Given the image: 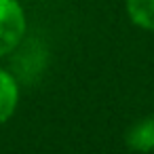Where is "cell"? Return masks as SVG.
<instances>
[{
	"label": "cell",
	"instance_id": "obj_2",
	"mask_svg": "<svg viewBox=\"0 0 154 154\" xmlns=\"http://www.w3.org/2000/svg\"><path fill=\"white\" fill-rule=\"evenodd\" d=\"M11 74L15 76V80H23V82H32V78H36L42 68H45V49L38 42H19L17 49L11 53Z\"/></svg>",
	"mask_w": 154,
	"mask_h": 154
},
{
	"label": "cell",
	"instance_id": "obj_4",
	"mask_svg": "<svg viewBox=\"0 0 154 154\" xmlns=\"http://www.w3.org/2000/svg\"><path fill=\"white\" fill-rule=\"evenodd\" d=\"M127 146L137 152L154 150V118H143L135 122L127 133Z\"/></svg>",
	"mask_w": 154,
	"mask_h": 154
},
{
	"label": "cell",
	"instance_id": "obj_3",
	"mask_svg": "<svg viewBox=\"0 0 154 154\" xmlns=\"http://www.w3.org/2000/svg\"><path fill=\"white\" fill-rule=\"evenodd\" d=\"M19 103V85L15 76L7 70H0V125L7 122Z\"/></svg>",
	"mask_w": 154,
	"mask_h": 154
},
{
	"label": "cell",
	"instance_id": "obj_1",
	"mask_svg": "<svg viewBox=\"0 0 154 154\" xmlns=\"http://www.w3.org/2000/svg\"><path fill=\"white\" fill-rule=\"evenodd\" d=\"M26 36V15L17 0H0V57L11 55Z\"/></svg>",
	"mask_w": 154,
	"mask_h": 154
},
{
	"label": "cell",
	"instance_id": "obj_5",
	"mask_svg": "<svg viewBox=\"0 0 154 154\" xmlns=\"http://www.w3.org/2000/svg\"><path fill=\"white\" fill-rule=\"evenodd\" d=\"M127 13L137 28L154 32V0H125Z\"/></svg>",
	"mask_w": 154,
	"mask_h": 154
}]
</instances>
